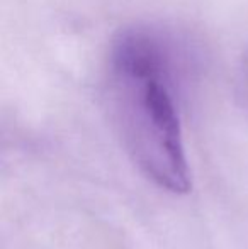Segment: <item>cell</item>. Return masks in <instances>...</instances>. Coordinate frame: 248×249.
<instances>
[{"mask_svg":"<svg viewBox=\"0 0 248 249\" xmlns=\"http://www.w3.org/2000/svg\"><path fill=\"white\" fill-rule=\"evenodd\" d=\"M182 50L152 26L123 29L107 65V97L116 129L136 166L172 194L191 190L179 114Z\"/></svg>","mask_w":248,"mask_h":249,"instance_id":"obj_1","label":"cell"},{"mask_svg":"<svg viewBox=\"0 0 248 249\" xmlns=\"http://www.w3.org/2000/svg\"><path fill=\"white\" fill-rule=\"evenodd\" d=\"M240 87L248 100V48L242 58V65H240Z\"/></svg>","mask_w":248,"mask_h":249,"instance_id":"obj_2","label":"cell"}]
</instances>
